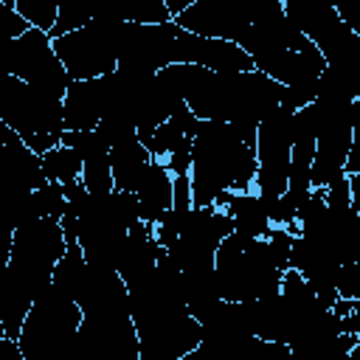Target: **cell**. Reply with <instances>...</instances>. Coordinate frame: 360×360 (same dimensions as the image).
Listing matches in <instances>:
<instances>
[{
    "instance_id": "4",
    "label": "cell",
    "mask_w": 360,
    "mask_h": 360,
    "mask_svg": "<svg viewBox=\"0 0 360 360\" xmlns=\"http://www.w3.org/2000/svg\"><path fill=\"white\" fill-rule=\"evenodd\" d=\"M132 22L118 20L104 11H93V20L59 39H51L56 59L62 62L70 82L101 79L115 70L121 45L127 42Z\"/></svg>"
},
{
    "instance_id": "12",
    "label": "cell",
    "mask_w": 360,
    "mask_h": 360,
    "mask_svg": "<svg viewBox=\"0 0 360 360\" xmlns=\"http://www.w3.org/2000/svg\"><path fill=\"white\" fill-rule=\"evenodd\" d=\"M174 65H197L219 76L253 70L250 56L239 45L225 42V39L194 37L183 28H177V37H174Z\"/></svg>"
},
{
    "instance_id": "16",
    "label": "cell",
    "mask_w": 360,
    "mask_h": 360,
    "mask_svg": "<svg viewBox=\"0 0 360 360\" xmlns=\"http://www.w3.org/2000/svg\"><path fill=\"white\" fill-rule=\"evenodd\" d=\"M135 200H138V217L143 225L155 228L158 219L172 208V174L163 169V163L152 160L138 191H135Z\"/></svg>"
},
{
    "instance_id": "2",
    "label": "cell",
    "mask_w": 360,
    "mask_h": 360,
    "mask_svg": "<svg viewBox=\"0 0 360 360\" xmlns=\"http://www.w3.org/2000/svg\"><path fill=\"white\" fill-rule=\"evenodd\" d=\"M256 180V149L236 138L222 121H200L191 138V205L205 208L222 191H250Z\"/></svg>"
},
{
    "instance_id": "14",
    "label": "cell",
    "mask_w": 360,
    "mask_h": 360,
    "mask_svg": "<svg viewBox=\"0 0 360 360\" xmlns=\"http://www.w3.org/2000/svg\"><path fill=\"white\" fill-rule=\"evenodd\" d=\"M352 146V124H340L315 141V155L309 166V186L312 188H326L335 177L343 174V163Z\"/></svg>"
},
{
    "instance_id": "26",
    "label": "cell",
    "mask_w": 360,
    "mask_h": 360,
    "mask_svg": "<svg viewBox=\"0 0 360 360\" xmlns=\"http://www.w3.org/2000/svg\"><path fill=\"white\" fill-rule=\"evenodd\" d=\"M31 25L14 11V0H0V39H20Z\"/></svg>"
},
{
    "instance_id": "11",
    "label": "cell",
    "mask_w": 360,
    "mask_h": 360,
    "mask_svg": "<svg viewBox=\"0 0 360 360\" xmlns=\"http://www.w3.org/2000/svg\"><path fill=\"white\" fill-rule=\"evenodd\" d=\"M11 76L45 90L56 98H65V90L70 84L62 62L53 53V45L45 31L28 28L20 39H14V53H11Z\"/></svg>"
},
{
    "instance_id": "8",
    "label": "cell",
    "mask_w": 360,
    "mask_h": 360,
    "mask_svg": "<svg viewBox=\"0 0 360 360\" xmlns=\"http://www.w3.org/2000/svg\"><path fill=\"white\" fill-rule=\"evenodd\" d=\"M177 239L166 248V256L180 267V273L214 267V253L219 242L233 233L231 217L214 205H191L177 217Z\"/></svg>"
},
{
    "instance_id": "5",
    "label": "cell",
    "mask_w": 360,
    "mask_h": 360,
    "mask_svg": "<svg viewBox=\"0 0 360 360\" xmlns=\"http://www.w3.org/2000/svg\"><path fill=\"white\" fill-rule=\"evenodd\" d=\"M0 118L8 129L20 135V141L34 155H45L48 149L59 146L65 132L62 98L45 90H37L14 76L6 79V87L0 96Z\"/></svg>"
},
{
    "instance_id": "19",
    "label": "cell",
    "mask_w": 360,
    "mask_h": 360,
    "mask_svg": "<svg viewBox=\"0 0 360 360\" xmlns=\"http://www.w3.org/2000/svg\"><path fill=\"white\" fill-rule=\"evenodd\" d=\"M217 301H222V298H219V281H217L214 267H200V270L183 273V304H186V312L197 323Z\"/></svg>"
},
{
    "instance_id": "7",
    "label": "cell",
    "mask_w": 360,
    "mask_h": 360,
    "mask_svg": "<svg viewBox=\"0 0 360 360\" xmlns=\"http://www.w3.org/2000/svg\"><path fill=\"white\" fill-rule=\"evenodd\" d=\"M62 256H65V233L59 228V219L39 217L14 231L6 267L39 295L51 284L53 267Z\"/></svg>"
},
{
    "instance_id": "10",
    "label": "cell",
    "mask_w": 360,
    "mask_h": 360,
    "mask_svg": "<svg viewBox=\"0 0 360 360\" xmlns=\"http://www.w3.org/2000/svg\"><path fill=\"white\" fill-rule=\"evenodd\" d=\"M284 6V17L321 51V56L326 62L338 59L343 51H349L352 45L360 42V34L352 28V22H346V17L321 0H287Z\"/></svg>"
},
{
    "instance_id": "17",
    "label": "cell",
    "mask_w": 360,
    "mask_h": 360,
    "mask_svg": "<svg viewBox=\"0 0 360 360\" xmlns=\"http://www.w3.org/2000/svg\"><path fill=\"white\" fill-rule=\"evenodd\" d=\"M34 298H37V292L25 281H20L8 267L0 273V326L8 340L20 338L22 321H25Z\"/></svg>"
},
{
    "instance_id": "25",
    "label": "cell",
    "mask_w": 360,
    "mask_h": 360,
    "mask_svg": "<svg viewBox=\"0 0 360 360\" xmlns=\"http://www.w3.org/2000/svg\"><path fill=\"white\" fill-rule=\"evenodd\" d=\"M335 290H338V298L360 301V262L340 264V270H338V281H335Z\"/></svg>"
},
{
    "instance_id": "28",
    "label": "cell",
    "mask_w": 360,
    "mask_h": 360,
    "mask_svg": "<svg viewBox=\"0 0 360 360\" xmlns=\"http://www.w3.org/2000/svg\"><path fill=\"white\" fill-rule=\"evenodd\" d=\"M191 208V183L188 174H177L172 177V211L183 214Z\"/></svg>"
},
{
    "instance_id": "6",
    "label": "cell",
    "mask_w": 360,
    "mask_h": 360,
    "mask_svg": "<svg viewBox=\"0 0 360 360\" xmlns=\"http://www.w3.org/2000/svg\"><path fill=\"white\" fill-rule=\"evenodd\" d=\"M292 112L290 107H276L270 115L262 118L256 129V180L253 191L259 194L270 225H276L278 197L287 191V169H290V149H292Z\"/></svg>"
},
{
    "instance_id": "21",
    "label": "cell",
    "mask_w": 360,
    "mask_h": 360,
    "mask_svg": "<svg viewBox=\"0 0 360 360\" xmlns=\"http://www.w3.org/2000/svg\"><path fill=\"white\" fill-rule=\"evenodd\" d=\"M14 11L37 31H51L53 22H56V11H59V3L53 0H14Z\"/></svg>"
},
{
    "instance_id": "9",
    "label": "cell",
    "mask_w": 360,
    "mask_h": 360,
    "mask_svg": "<svg viewBox=\"0 0 360 360\" xmlns=\"http://www.w3.org/2000/svg\"><path fill=\"white\" fill-rule=\"evenodd\" d=\"M273 0H194L174 17V25L205 39L236 42L242 31L256 22Z\"/></svg>"
},
{
    "instance_id": "1",
    "label": "cell",
    "mask_w": 360,
    "mask_h": 360,
    "mask_svg": "<svg viewBox=\"0 0 360 360\" xmlns=\"http://www.w3.org/2000/svg\"><path fill=\"white\" fill-rule=\"evenodd\" d=\"M290 242L292 233L278 225H273L264 239H245L239 233L225 236L214 253L219 298L259 301L264 295H276L281 276L290 267Z\"/></svg>"
},
{
    "instance_id": "13",
    "label": "cell",
    "mask_w": 360,
    "mask_h": 360,
    "mask_svg": "<svg viewBox=\"0 0 360 360\" xmlns=\"http://www.w3.org/2000/svg\"><path fill=\"white\" fill-rule=\"evenodd\" d=\"M104 110H107V76L68 84L62 98V115L68 132L96 129Z\"/></svg>"
},
{
    "instance_id": "32",
    "label": "cell",
    "mask_w": 360,
    "mask_h": 360,
    "mask_svg": "<svg viewBox=\"0 0 360 360\" xmlns=\"http://www.w3.org/2000/svg\"><path fill=\"white\" fill-rule=\"evenodd\" d=\"M180 360H208V354H205V352H202V349L197 346V349H191L188 354H183Z\"/></svg>"
},
{
    "instance_id": "3",
    "label": "cell",
    "mask_w": 360,
    "mask_h": 360,
    "mask_svg": "<svg viewBox=\"0 0 360 360\" xmlns=\"http://www.w3.org/2000/svg\"><path fill=\"white\" fill-rule=\"evenodd\" d=\"M82 309L59 287L48 284L31 304L17 346L22 360H73Z\"/></svg>"
},
{
    "instance_id": "20",
    "label": "cell",
    "mask_w": 360,
    "mask_h": 360,
    "mask_svg": "<svg viewBox=\"0 0 360 360\" xmlns=\"http://www.w3.org/2000/svg\"><path fill=\"white\" fill-rule=\"evenodd\" d=\"M42 160V172L48 177V183H59V186H68V183H76L82 180V160L73 149L68 146H53L48 149L45 155H39Z\"/></svg>"
},
{
    "instance_id": "24",
    "label": "cell",
    "mask_w": 360,
    "mask_h": 360,
    "mask_svg": "<svg viewBox=\"0 0 360 360\" xmlns=\"http://www.w3.org/2000/svg\"><path fill=\"white\" fill-rule=\"evenodd\" d=\"M34 202L39 217H51V219H62L65 214V191L59 183H45L42 188L34 191Z\"/></svg>"
},
{
    "instance_id": "15",
    "label": "cell",
    "mask_w": 360,
    "mask_h": 360,
    "mask_svg": "<svg viewBox=\"0 0 360 360\" xmlns=\"http://www.w3.org/2000/svg\"><path fill=\"white\" fill-rule=\"evenodd\" d=\"M214 208L225 211L233 222V233L245 236V239H264L267 231L273 228L270 225V217L264 214V205L259 200V194L250 188V191H222L217 200H214Z\"/></svg>"
},
{
    "instance_id": "29",
    "label": "cell",
    "mask_w": 360,
    "mask_h": 360,
    "mask_svg": "<svg viewBox=\"0 0 360 360\" xmlns=\"http://www.w3.org/2000/svg\"><path fill=\"white\" fill-rule=\"evenodd\" d=\"M11 53L14 39H0V76H11Z\"/></svg>"
},
{
    "instance_id": "33",
    "label": "cell",
    "mask_w": 360,
    "mask_h": 360,
    "mask_svg": "<svg viewBox=\"0 0 360 360\" xmlns=\"http://www.w3.org/2000/svg\"><path fill=\"white\" fill-rule=\"evenodd\" d=\"M6 79H8V76H0V96H3V87H6Z\"/></svg>"
},
{
    "instance_id": "31",
    "label": "cell",
    "mask_w": 360,
    "mask_h": 360,
    "mask_svg": "<svg viewBox=\"0 0 360 360\" xmlns=\"http://www.w3.org/2000/svg\"><path fill=\"white\" fill-rule=\"evenodd\" d=\"M357 304H360V301H346V298H338V301L332 304V312H335L338 318H343V315H349V312H352Z\"/></svg>"
},
{
    "instance_id": "22",
    "label": "cell",
    "mask_w": 360,
    "mask_h": 360,
    "mask_svg": "<svg viewBox=\"0 0 360 360\" xmlns=\"http://www.w3.org/2000/svg\"><path fill=\"white\" fill-rule=\"evenodd\" d=\"M90 20H93V11L90 8H82V6H73V3H59L56 22L48 31V39H59L65 34H73V31L84 28Z\"/></svg>"
},
{
    "instance_id": "18",
    "label": "cell",
    "mask_w": 360,
    "mask_h": 360,
    "mask_svg": "<svg viewBox=\"0 0 360 360\" xmlns=\"http://www.w3.org/2000/svg\"><path fill=\"white\" fill-rule=\"evenodd\" d=\"M152 158L149 152L141 146L138 138L132 141H124V143H115L110 146V172H112V188L115 191H127V194H135L146 169H149Z\"/></svg>"
},
{
    "instance_id": "23",
    "label": "cell",
    "mask_w": 360,
    "mask_h": 360,
    "mask_svg": "<svg viewBox=\"0 0 360 360\" xmlns=\"http://www.w3.org/2000/svg\"><path fill=\"white\" fill-rule=\"evenodd\" d=\"M225 360H292V357H290V349L284 343H270V340L250 338L242 349H236Z\"/></svg>"
},
{
    "instance_id": "30",
    "label": "cell",
    "mask_w": 360,
    "mask_h": 360,
    "mask_svg": "<svg viewBox=\"0 0 360 360\" xmlns=\"http://www.w3.org/2000/svg\"><path fill=\"white\" fill-rule=\"evenodd\" d=\"M0 360H22V354H20V346H17V340L0 338Z\"/></svg>"
},
{
    "instance_id": "27",
    "label": "cell",
    "mask_w": 360,
    "mask_h": 360,
    "mask_svg": "<svg viewBox=\"0 0 360 360\" xmlns=\"http://www.w3.org/2000/svg\"><path fill=\"white\" fill-rule=\"evenodd\" d=\"M158 163H163V169H166L172 177L188 174V169H191V141H183L169 158H163V160H158Z\"/></svg>"
}]
</instances>
